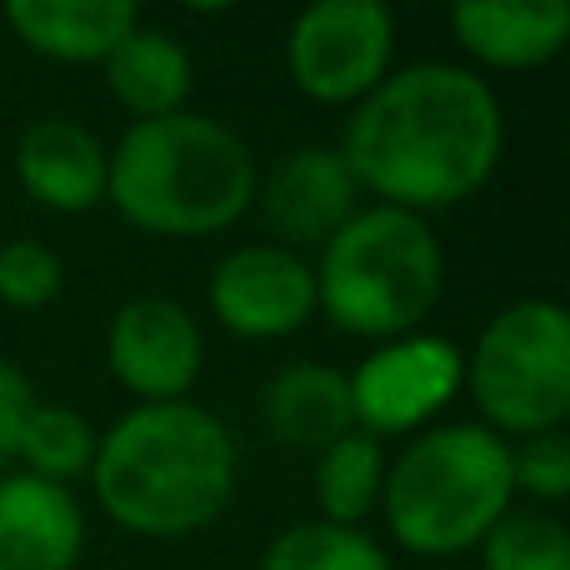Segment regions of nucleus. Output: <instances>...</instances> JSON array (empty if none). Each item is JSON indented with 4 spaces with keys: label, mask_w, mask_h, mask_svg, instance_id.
<instances>
[{
    "label": "nucleus",
    "mask_w": 570,
    "mask_h": 570,
    "mask_svg": "<svg viewBox=\"0 0 570 570\" xmlns=\"http://www.w3.org/2000/svg\"><path fill=\"white\" fill-rule=\"evenodd\" d=\"M341 156L371 206L431 220L491 186L505 156V110L491 80L455 60L401 66L351 110Z\"/></svg>",
    "instance_id": "obj_1"
},
{
    "label": "nucleus",
    "mask_w": 570,
    "mask_h": 570,
    "mask_svg": "<svg viewBox=\"0 0 570 570\" xmlns=\"http://www.w3.org/2000/svg\"><path fill=\"white\" fill-rule=\"evenodd\" d=\"M240 451L230 425L196 401L130 405L100 431L90 491L110 525L140 541H186L226 515Z\"/></svg>",
    "instance_id": "obj_2"
},
{
    "label": "nucleus",
    "mask_w": 570,
    "mask_h": 570,
    "mask_svg": "<svg viewBox=\"0 0 570 570\" xmlns=\"http://www.w3.org/2000/svg\"><path fill=\"white\" fill-rule=\"evenodd\" d=\"M261 160L236 126L200 110L130 120L110 146L106 206L160 240H206L256 206Z\"/></svg>",
    "instance_id": "obj_3"
},
{
    "label": "nucleus",
    "mask_w": 570,
    "mask_h": 570,
    "mask_svg": "<svg viewBox=\"0 0 570 570\" xmlns=\"http://www.w3.org/2000/svg\"><path fill=\"white\" fill-rule=\"evenodd\" d=\"M511 505V441L475 421L425 425L385 461L381 521L391 541L421 561L475 551Z\"/></svg>",
    "instance_id": "obj_4"
},
{
    "label": "nucleus",
    "mask_w": 570,
    "mask_h": 570,
    "mask_svg": "<svg viewBox=\"0 0 570 570\" xmlns=\"http://www.w3.org/2000/svg\"><path fill=\"white\" fill-rule=\"evenodd\" d=\"M315 315L355 341L415 335L445 291V246L425 216L361 206L315 261Z\"/></svg>",
    "instance_id": "obj_5"
},
{
    "label": "nucleus",
    "mask_w": 570,
    "mask_h": 570,
    "mask_svg": "<svg viewBox=\"0 0 570 570\" xmlns=\"http://www.w3.org/2000/svg\"><path fill=\"white\" fill-rule=\"evenodd\" d=\"M475 415L501 441L566 431L570 421V315L551 295H521L481 325L465 351Z\"/></svg>",
    "instance_id": "obj_6"
},
{
    "label": "nucleus",
    "mask_w": 570,
    "mask_h": 570,
    "mask_svg": "<svg viewBox=\"0 0 570 570\" xmlns=\"http://www.w3.org/2000/svg\"><path fill=\"white\" fill-rule=\"evenodd\" d=\"M395 56V16L385 0H315L285 30L291 86L315 106H361Z\"/></svg>",
    "instance_id": "obj_7"
},
{
    "label": "nucleus",
    "mask_w": 570,
    "mask_h": 570,
    "mask_svg": "<svg viewBox=\"0 0 570 570\" xmlns=\"http://www.w3.org/2000/svg\"><path fill=\"white\" fill-rule=\"evenodd\" d=\"M465 351L451 335L415 331L401 341H381L351 375V421L371 441L421 435L445 405L461 395Z\"/></svg>",
    "instance_id": "obj_8"
},
{
    "label": "nucleus",
    "mask_w": 570,
    "mask_h": 570,
    "mask_svg": "<svg viewBox=\"0 0 570 570\" xmlns=\"http://www.w3.org/2000/svg\"><path fill=\"white\" fill-rule=\"evenodd\" d=\"M206 365V331L170 295H130L106 325V371L136 405L190 401Z\"/></svg>",
    "instance_id": "obj_9"
},
{
    "label": "nucleus",
    "mask_w": 570,
    "mask_h": 570,
    "mask_svg": "<svg viewBox=\"0 0 570 570\" xmlns=\"http://www.w3.org/2000/svg\"><path fill=\"white\" fill-rule=\"evenodd\" d=\"M206 305L210 321L236 341H285L315 321V271L301 250L246 240L216 261Z\"/></svg>",
    "instance_id": "obj_10"
},
{
    "label": "nucleus",
    "mask_w": 570,
    "mask_h": 570,
    "mask_svg": "<svg viewBox=\"0 0 570 570\" xmlns=\"http://www.w3.org/2000/svg\"><path fill=\"white\" fill-rule=\"evenodd\" d=\"M256 206L266 216L276 246L321 250L365 206V190L345 166L341 146H315L311 140V146H295L276 156L271 170H261Z\"/></svg>",
    "instance_id": "obj_11"
},
{
    "label": "nucleus",
    "mask_w": 570,
    "mask_h": 570,
    "mask_svg": "<svg viewBox=\"0 0 570 570\" xmlns=\"http://www.w3.org/2000/svg\"><path fill=\"white\" fill-rule=\"evenodd\" d=\"M110 150L90 126L70 116L30 120L16 140V180L50 216H86L106 206Z\"/></svg>",
    "instance_id": "obj_12"
},
{
    "label": "nucleus",
    "mask_w": 570,
    "mask_h": 570,
    "mask_svg": "<svg viewBox=\"0 0 570 570\" xmlns=\"http://www.w3.org/2000/svg\"><path fill=\"white\" fill-rule=\"evenodd\" d=\"M86 556V505L70 485L0 475V570H76Z\"/></svg>",
    "instance_id": "obj_13"
},
{
    "label": "nucleus",
    "mask_w": 570,
    "mask_h": 570,
    "mask_svg": "<svg viewBox=\"0 0 570 570\" xmlns=\"http://www.w3.org/2000/svg\"><path fill=\"white\" fill-rule=\"evenodd\" d=\"M451 36L481 70H535L566 50L570 6L566 0H461L451 10Z\"/></svg>",
    "instance_id": "obj_14"
},
{
    "label": "nucleus",
    "mask_w": 570,
    "mask_h": 570,
    "mask_svg": "<svg viewBox=\"0 0 570 570\" xmlns=\"http://www.w3.org/2000/svg\"><path fill=\"white\" fill-rule=\"evenodd\" d=\"M6 26L46 60L100 66L140 26V10L130 0H10Z\"/></svg>",
    "instance_id": "obj_15"
},
{
    "label": "nucleus",
    "mask_w": 570,
    "mask_h": 570,
    "mask_svg": "<svg viewBox=\"0 0 570 570\" xmlns=\"http://www.w3.org/2000/svg\"><path fill=\"white\" fill-rule=\"evenodd\" d=\"M261 425H266V435L276 445L321 455L325 445H335L341 435L355 431L345 371L321 361L281 365L266 381V391H261Z\"/></svg>",
    "instance_id": "obj_16"
},
{
    "label": "nucleus",
    "mask_w": 570,
    "mask_h": 570,
    "mask_svg": "<svg viewBox=\"0 0 570 570\" xmlns=\"http://www.w3.org/2000/svg\"><path fill=\"white\" fill-rule=\"evenodd\" d=\"M106 90L130 120H160L186 110L190 90H196V60L170 30L146 26L140 20L106 60Z\"/></svg>",
    "instance_id": "obj_17"
},
{
    "label": "nucleus",
    "mask_w": 570,
    "mask_h": 570,
    "mask_svg": "<svg viewBox=\"0 0 570 570\" xmlns=\"http://www.w3.org/2000/svg\"><path fill=\"white\" fill-rule=\"evenodd\" d=\"M381 485H385V445L361 431L341 435L335 445H325L315 455V521L365 531V521L381 511Z\"/></svg>",
    "instance_id": "obj_18"
},
{
    "label": "nucleus",
    "mask_w": 570,
    "mask_h": 570,
    "mask_svg": "<svg viewBox=\"0 0 570 570\" xmlns=\"http://www.w3.org/2000/svg\"><path fill=\"white\" fill-rule=\"evenodd\" d=\"M100 431L76 411V405L60 401H36L20 425L16 441V461L26 475H40L50 485H76L90 475V461H96Z\"/></svg>",
    "instance_id": "obj_19"
},
{
    "label": "nucleus",
    "mask_w": 570,
    "mask_h": 570,
    "mask_svg": "<svg viewBox=\"0 0 570 570\" xmlns=\"http://www.w3.org/2000/svg\"><path fill=\"white\" fill-rule=\"evenodd\" d=\"M261 570H391V556L371 531L331 521H295L271 535Z\"/></svg>",
    "instance_id": "obj_20"
},
{
    "label": "nucleus",
    "mask_w": 570,
    "mask_h": 570,
    "mask_svg": "<svg viewBox=\"0 0 570 570\" xmlns=\"http://www.w3.org/2000/svg\"><path fill=\"white\" fill-rule=\"evenodd\" d=\"M475 551L481 570H570V531L556 511L511 505Z\"/></svg>",
    "instance_id": "obj_21"
},
{
    "label": "nucleus",
    "mask_w": 570,
    "mask_h": 570,
    "mask_svg": "<svg viewBox=\"0 0 570 570\" xmlns=\"http://www.w3.org/2000/svg\"><path fill=\"white\" fill-rule=\"evenodd\" d=\"M66 291V266L36 236L0 240V305L10 311H46Z\"/></svg>",
    "instance_id": "obj_22"
},
{
    "label": "nucleus",
    "mask_w": 570,
    "mask_h": 570,
    "mask_svg": "<svg viewBox=\"0 0 570 570\" xmlns=\"http://www.w3.org/2000/svg\"><path fill=\"white\" fill-rule=\"evenodd\" d=\"M511 485H515V495H525L531 505L556 511L570 495V435L546 431V435L511 441Z\"/></svg>",
    "instance_id": "obj_23"
},
{
    "label": "nucleus",
    "mask_w": 570,
    "mask_h": 570,
    "mask_svg": "<svg viewBox=\"0 0 570 570\" xmlns=\"http://www.w3.org/2000/svg\"><path fill=\"white\" fill-rule=\"evenodd\" d=\"M36 385L30 375L20 371L16 361H0V465L16 461V441H20V425H26L30 405H36Z\"/></svg>",
    "instance_id": "obj_24"
},
{
    "label": "nucleus",
    "mask_w": 570,
    "mask_h": 570,
    "mask_svg": "<svg viewBox=\"0 0 570 570\" xmlns=\"http://www.w3.org/2000/svg\"><path fill=\"white\" fill-rule=\"evenodd\" d=\"M421 570H461V566H421Z\"/></svg>",
    "instance_id": "obj_25"
}]
</instances>
